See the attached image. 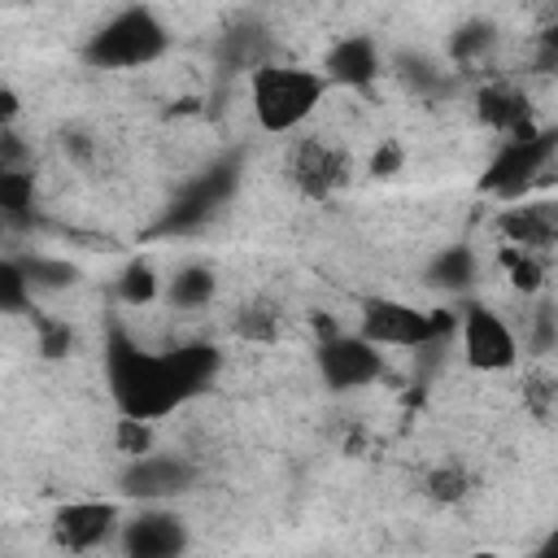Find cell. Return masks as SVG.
<instances>
[{
	"mask_svg": "<svg viewBox=\"0 0 558 558\" xmlns=\"http://www.w3.org/2000/svg\"><path fill=\"white\" fill-rule=\"evenodd\" d=\"M536 48H545V52H554L558 57V13L541 26V39H536Z\"/></svg>",
	"mask_w": 558,
	"mask_h": 558,
	"instance_id": "obj_31",
	"label": "cell"
},
{
	"mask_svg": "<svg viewBox=\"0 0 558 558\" xmlns=\"http://www.w3.org/2000/svg\"><path fill=\"white\" fill-rule=\"evenodd\" d=\"M392 70H397V78H401L405 87H414V92H423V96H432V92L445 87V70H440L432 57L397 52V57H392Z\"/></svg>",
	"mask_w": 558,
	"mask_h": 558,
	"instance_id": "obj_21",
	"label": "cell"
},
{
	"mask_svg": "<svg viewBox=\"0 0 558 558\" xmlns=\"http://www.w3.org/2000/svg\"><path fill=\"white\" fill-rule=\"evenodd\" d=\"M118 484L135 501H174L196 484V466L179 453H135Z\"/></svg>",
	"mask_w": 558,
	"mask_h": 558,
	"instance_id": "obj_10",
	"label": "cell"
},
{
	"mask_svg": "<svg viewBox=\"0 0 558 558\" xmlns=\"http://www.w3.org/2000/svg\"><path fill=\"white\" fill-rule=\"evenodd\" d=\"M379 48L371 35H344L323 57V78L331 87H371L379 78Z\"/></svg>",
	"mask_w": 558,
	"mask_h": 558,
	"instance_id": "obj_13",
	"label": "cell"
},
{
	"mask_svg": "<svg viewBox=\"0 0 558 558\" xmlns=\"http://www.w3.org/2000/svg\"><path fill=\"white\" fill-rule=\"evenodd\" d=\"M292 183L305 192V196H331L336 187L349 183V157L323 140H301L296 153H292V166H288Z\"/></svg>",
	"mask_w": 558,
	"mask_h": 558,
	"instance_id": "obj_12",
	"label": "cell"
},
{
	"mask_svg": "<svg viewBox=\"0 0 558 558\" xmlns=\"http://www.w3.org/2000/svg\"><path fill=\"white\" fill-rule=\"evenodd\" d=\"M458 327V314L449 310H418L397 296H366L362 301V336H371L379 349H423L432 340H445Z\"/></svg>",
	"mask_w": 558,
	"mask_h": 558,
	"instance_id": "obj_5",
	"label": "cell"
},
{
	"mask_svg": "<svg viewBox=\"0 0 558 558\" xmlns=\"http://www.w3.org/2000/svg\"><path fill=\"white\" fill-rule=\"evenodd\" d=\"M327 96V78L323 70H305V65H283V61H266L248 74V105L253 118L266 135H288L296 131Z\"/></svg>",
	"mask_w": 558,
	"mask_h": 558,
	"instance_id": "obj_2",
	"label": "cell"
},
{
	"mask_svg": "<svg viewBox=\"0 0 558 558\" xmlns=\"http://www.w3.org/2000/svg\"><path fill=\"white\" fill-rule=\"evenodd\" d=\"M214 292H218V279H214V270L209 266H179L174 275H170V283H166V301L174 305V310H201V305H209L214 301Z\"/></svg>",
	"mask_w": 558,
	"mask_h": 558,
	"instance_id": "obj_19",
	"label": "cell"
},
{
	"mask_svg": "<svg viewBox=\"0 0 558 558\" xmlns=\"http://www.w3.org/2000/svg\"><path fill=\"white\" fill-rule=\"evenodd\" d=\"M0 214L9 227L35 222V179L22 166H0Z\"/></svg>",
	"mask_w": 558,
	"mask_h": 558,
	"instance_id": "obj_18",
	"label": "cell"
},
{
	"mask_svg": "<svg viewBox=\"0 0 558 558\" xmlns=\"http://www.w3.org/2000/svg\"><path fill=\"white\" fill-rule=\"evenodd\" d=\"M475 279H480V257H475L471 244H445V248L427 262V270H423V283L436 288V292H449V296L471 292Z\"/></svg>",
	"mask_w": 558,
	"mask_h": 558,
	"instance_id": "obj_16",
	"label": "cell"
},
{
	"mask_svg": "<svg viewBox=\"0 0 558 558\" xmlns=\"http://www.w3.org/2000/svg\"><path fill=\"white\" fill-rule=\"evenodd\" d=\"M275 310L270 305H248V310H240V336H248V340H270L275 336Z\"/></svg>",
	"mask_w": 558,
	"mask_h": 558,
	"instance_id": "obj_27",
	"label": "cell"
},
{
	"mask_svg": "<svg viewBox=\"0 0 558 558\" xmlns=\"http://www.w3.org/2000/svg\"><path fill=\"white\" fill-rule=\"evenodd\" d=\"M166 48H170L166 22L148 4H126L87 35L83 61L96 70H140L153 65Z\"/></svg>",
	"mask_w": 558,
	"mask_h": 558,
	"instance_id": "obj_3",
	"label": "cell"
},
{
	"mask_svg": "<svg viewBox=\"0 0 558 558\" xmlns=\"http://www.w3.org/2000/svg\"><path fill=\"white\" fill-rule=\"evenodd\" d=\"M17 262H22L26 279H31L35 296H39V292H65V288H74V279H78V266H74V262H65V257H48V253H22Z\"/></svg>",
	"mask_w": 558,
	"mask_h": 558,
	"instance_id": "obj_20",
	"label": "cell"
},
{
	"mask_svg": "<svg viewBox=\"0 0 558 558\" xmlns=\"http://www.w3.org/2000/svg\"><path fill=\"white\" fill-rule=\"evenodd\" d=\"M423 488H427V497L432 501H462L466 493H471V475L462 471V466H436V471H427V480H423Z\"/></svg>",
	"mask_w": 558,
	"mask_h": 558,
	"instance_id": "obj_26",
	"label": "cell"
},
{
	"mask_svg": "<svg viewBox=\"0 0 558 558\" xmlns=\"http://www.w3.org/2000/svg\"><path fill=\"white\" fill-rule=\"evenodd\" d=\"M554 344H558V310L554 305H536V314H532V349L549 353Z\"/></svg>",
	"mask_w": 558,
	"mask_h": 558,
	"instance_id": "obj_28",
	"label": "cell"
},
{
	"mask_svg": "<svg viewBox=\"0 0 558 558\" xmlns=\"http://www.w3.org/2000/svg\"><path fill=\"white\" fill-rule=\"evenodd\" d=\"M497 231L506 235V244L519 248H554L558 244V205L554 201H532V205H514L497 214Z\"/></svg>",
	"mask_w": 558,
	"mask_h": 558,
	"instance_id": "obj_14",
	"label": "cell"
},
{
	"mask_svg": "<svg viewBox=\"0 0 558 558\" xmlns=\"http://www.w3.org/2000/svg\"><path fill=\"white\" fill-rule=\"evenodd\" d=\"M118 440H122V453H148V418H122L118 423Z\"/></svg>",
	"mask_w": 558,
	"mask_h": 558,
	"instance_id": "obj_29",
	"label": "cell"
},
{
	"mask_svg": "<svg viewBox=\"0 0 558 558\" xmlns=\"http://www.w3.org/2000/svg\"><path fill=\"white\" fill-rule=\"evenodd\" d=\"M493 39H497L493 22L471 17V22H462V26L449 35V57H453V61H475L480 52H488V48H493Z\"/></svg>",
	"mask_w": 558,
	"mask_h": 558,
	"instance_id": "obj_22",
	"label": "cell"
},
{
	"mask_svg": "<svg viewBox=\"0 0 558 558\" xmlns=\"http://www.w3.org/2000/svg\"><path fill=\"white\" fill-rule=\"evenodd\" d=\"M118 296L126 305H148L157 296V270H153V262H144V257L126 262L122 275H118Z\"/></svg>",
	"mask_w": 558,
	"mask_h": 558,
	"instance_id": "obj_23",
	"label": "cell"
},
{
	"mask_svg": "<svg viewBox=\"0 0 558 558\" xmlns=\"http://www.w3.org/2000/svg\"><path fill=\"white\" fill-rule=\"evenodd\" d=\"M554 153H558V126H523V131L501 140V148L493 153L480 187L501 196V201H514L541 179V170L549 166Z\"/></svg>",
	"mask_w": 558,
	"mask_h": 558,
	"instance_id": "obj_6",
	"label": "cell"
},
{
	"mask_svg": "<svg viewBox=\"0 0 558 558\" xmlns=\"http://www.w3.org/2000/svg\"><path fill=\"white\" fill-rule=\"evenodd\" d=\"M458 340H462V357L475 371H510L519 362V336L514 327L484 301H466L458 314Z\"/></svg>",
	"mask_w": 558,
	"mask_h": 558,
	"instance_id": "obj_8",
	"label": "cell"
},
{
	"mask_svg": "<svg viewBox=\"0 0 558 558\" xmlns=\"http://www.w3.org/2000/svg\"><path fill=\"white\" fill-rule=\"evenodd\" d=\"M240 170H244V166H240V153H227V157L209 161L196 179H187V183L170 196V205L161 209L153 235H187V231H201V227L235 196Z\"/></svg>",
	"mask_w": 558,
	"mask_h": 558,
	"instance_id": "obj_4",
	"label": "cell"
},
{
	"mask_svg": "<svg viewBox=\"0 0 558 558\" xmlns=\"http://www.w3.org/2000/svg\"><path fill=\"white\" fill-rule=\"evenodd\" d=\"M31 296H35V288H31L22 262H17V257H4V262H0V305H4L9 314H22V310L31 305Z\"/></svg>",
	"mask_w": 558,
	"mask_h": 558,
	"instance_id": "obj_24",
	"label": "cell"
},
{
	"mask_svg": "<svg viewBox=\"0 0 558 558\" xmlns=\"http://www.w3.org/2000/svg\"><path fill=\"white\" fill-rule=\"evenodd\" d=\"M501 266H506L510 283H514L519 292H536V288H541V262H536V253H532V248L506 244V248H501Z\"/></svg>",
	"mask_w": 558,
	"mask_h": 558,
	"instance_id": "obj_25",
	"label": "cell"
},
{
	"mask_svg": "<svg viewBox=\"0 0 558 558\" xmlns=\"http://www.w3.org/2000/svg\"><path fill=\"white\" fill-rule=\"evenodd\" d=\"M475 118L497 131V135H514L523 126H532V109H527V96L514 87V83H484L475 92Z\"/></svg>",
	"mask_w": 558,
	"mask_h": 558,
	"instance_id": "obj_15",
	"label": "cell"
},
{
	"mask_svg": "<svg viewBox=\"0 0 558 558\" xmlns=\"http://www.w3.org/2000/svg\"><path fill=\"white\" fill-rule=\"evenodd\" d=\"M314 366L331 392H357L384 375V349L362 331H327L314 349Z\"/></svg>",
	"mask_w": 558,
	"mask_h": 558,
	"instance_id": "obj_7",
	"label": "cell"
},
{
	"mask_svg": "<svg viewBox=\"0 0 558 558\" xmlns=\"http://www.w3.org/2000/svg\"><path fill=\"white\" fill-rule=\"evenodd\" d=\"M218 61L227 65V70H257V65H266L270 61V35H266V26H257V22H235L222 39H218Z\"/></svg>",
	"mask_w": 558,
	"mask_h": 558,
	"instance_id": "obj_17",
	"label": "cell"
},
{
	"mask_svg": "<svg viewBox=\"0 0 558 558\" xmlns=\"http://www.w3.org/2000/svg\"><path fill=\"white\" fill-rule=\"evenodd\" d=\"M39 323V349L48 353V357H61L65 349H70V327H61V323H48V318H35Z\"/></svg>",
	"mask_w": 558,
	"mask_h": 558,
	"instance_id": "obj_30",
	"label": "cell"
},
{
	"mask_svg": "<svg viewBox=\"0 0 558 558\" xmlns=\"http://www.w3.org/2000/svg\"><path fill=\"white\" fill-rule=\"evenodd\" d=\"M397 161H401L397 148H379L375 161H371V170H375V174H388V170H397Z\"/></svg>",
	"mask_w": 558,
	"mask_h": 558,
	"instance_id": "obj_32",
	"label": "cell"
},
{
	"mask_svg": "<svg viewBox=\"0 0 558 558\" xmlns=\"http://www.w3.org/2000/svg\"><path fill=\"white\" fill-rule=\"evenodd\" d=\"M118 545L131 558H174L187 549V523L166 501H144L131 519H122Z\"/></svg>",
	"mask_w": 558,
	"mask_h": 558,
	"instance_id": "obj_9",
	"label": "cell"
},
{
	"mask_svg": "<svg viewBox=\"0 0 558 558\" xmlns=\"http://www.w3.org/2000/svg\"><path fill=\"white\" fill-rule=\"evenodd\" d=\"M122 532V510L113 501H70L52 514V541L70 554L109 545Z\"/></svg>",
	"mask_w": 558,
	"mask_h": 558,
	"instance_id": "obj_11",
	"label": "cell"
},
{
	"mask_svg": "<svg viewBox=\"0 0 558 558\" xmlns=\"http://www.w3.org/2000/svg\"><path fill=\"white\" fill-rule=\"evenodd\" d=\"M218 366H222V353L209 340H187L166 353H148L122 327H113L105 340L109 392L118 410L131 418H161L179 410L183 401H192L214 384Z\"/></svg>",
	"mask_w": 558,
	"mask_h": 558,
	"instance_id": "obj_1",
	"label": "cell"
},
{
	"mask_svg": "<svg viewBox=\"0 0 558 558\" xmlns=\"http://www.w3.org/2000/svg\"><path fill=\"white\" fill-rule=\"evenodd\" d=\"M541 554H549V558H558V527H554V532H549V536L541 541Z\"/></svg>",
	"mask_w": 558,
	"mask_h": 558,
	"instance_id": "obj_33",
	"label": "cell"
}]
</instances>
